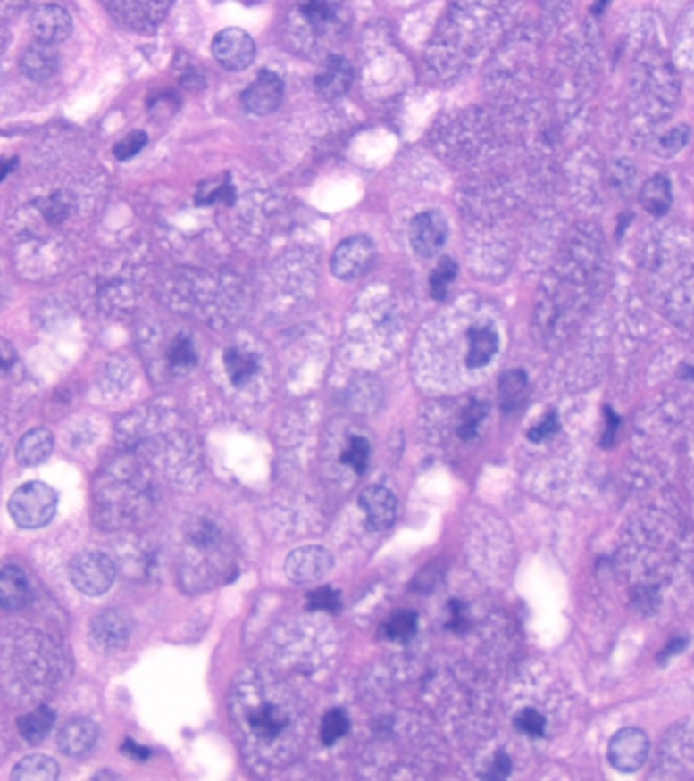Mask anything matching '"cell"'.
<instances>
[{"label": "cell", "instance_id": "13", "mask_svg": "<svg viewBox=\"0 0 694 781\" xmlns=\"http://www.w3.org/2000/svg\"><path fill=\"white\" fill-rule=\"evenodd\" d=\"M31 601V585L25 572L17 567L0 570V607L6 611H21Z\"/></svg>", "mask_w": 694, "mask_h": 781}, {"label": "cell", "instance_id": "12", "mask_svg": "<svg viewBox=\"0 0 694 781\" xmlns=\"http://www.w3.org/2000/svg\"><path fill=\"white\" fill-rule=\"evenodd\" d=\"M57 743L62 753L67 757H84L98 743V727H96L94 720L76 717L63 725L62 731H59Z\"/></svg>", "mask_w": 694, "mask_h": 781}, {"label": "cell", "instance_id": "40", "mask_svg": "<svg viewBox=\"0 0 694 781\" xmlns=\"http://www.w3.org/2000/svg\"><path fill=\"white\" fill-rule=\"evenodd\" d=\"M14 361H17V352H14L11 341L0 337V368L9 370L14 366Z\"/></svg>", "mask_w": 694, "mask_h": 781}, {"label": "cell", "instance_id": "19", "mask_svg": "<svg viewBox=\"0 0 694 781\" xmlns=\"http://www.w3.org/2000/svg\"><path fill=\"white\" fill-rule=\"evenodd\" d=\"M248 725H250V731L260 736V739H276V736L285 731V727L288 725V719L279 706L266 702V704H260L258 709H254L248 714Z\"/></svg>", "mask_w": 694, "mask_h": 781}, {"label": "cell", "instance_id": "5", "mask_svg": "<svg viewBox=\"0 0 694 781\" xmlns=\"http://www.w3.org/2000/svg\"><path fill=\"white\" fill-rule=\"evenodd\" d=\"M650 753V741L640 728H622L609 743V763L617 771L633 773L646 763Z\"/></svg>", "mask_w": 694, "mask_h": 781}, {"label": "cell", "instance_id": "38", "mask_svg": "<svg viewBox=\"0 0 694 781\" xmlns=\"http://www.w3.org/2000/svg\"><path fill=\"white\" fill-rule=\"evenodd\" d=\"M686 138H689V134H686L684 129H674V130H670L666 137L662 138V146L668 148L670 153H676V151H681V148L684 146Z\"/></svg>", "mask_w": 694, "mask_h": 781}, {"label": "cell", "instance_id": "20", "mask_svg": "<svg viewBox=\"0 0 694 781\" xmlns=\"http://www.w3.org/2000/svg\"><path fill=\"white\" fill-rule=\"evenodd\" d=\"M54 723H55L54 709H49V706H37L35 710L22 714V717L17 720V727L22 739L31 743V745H37V743H41L45 736L49 735Z\"/></svg>", "mask_w": 694, "mask_h": 781}, {"label": "cell", "instance_id": "24", "mask_svg": "<svg viewBox=\"0 0 694 781\" xmlns=\"http://www.w3.org/2000/svg\"><path fill=\"white\" fill-rule=\"evenodd\" d=\"M236 201V189L231 185L230 177H213L210 181H204L199 185L196 204L197 205H218L226 204L231 205Z\"/></svg>", "mask_w": 694, "mask_h": 781}, {"label": "cell", "instance_id": "4", "mask_svg": "<svg viewBox=\"0 0 694 781\" xmlns=\"http://www.w3.org/2000/svg\"><path fill=\"white\" fill-rule=\"evenodd\" d=\"M212 54L223 70L242 71L254 62L256 55V43L244 29L230 27L223 29L212 43Z\"/></svg>", "mask_w": 694, "mask_h": 781}, {"label": "cell", "instance_id": "26", "mask_svg": "<svg viewBox=\"0 0 694 781\" xmlns=\"http://www.w3.org/2000/svg\"><path fill=\"white\" fill-rule=\"evenodd\" d=\"M455 277H457V264H455L451 258H443L429 278L431 295L435 296L437 301H443L447 293H449V287L453 285Z\"/></svg>", "mask_w": 694, "mask_h": 781}, {"label": "cell", "instance_id": "3", "mask_svg": "<svg viewBox=\"0 0 694 781\" xmlns=\"http://www.w3.org/2000/svg\"><path fill=\"white\" fill-rule=\"evenodd\" d=\"M376 260V245L368 236H352L339 242L331 256V272L339 280H355L368 274Z\"/></svg>", "mask_w": 694, "mask_h": 781}, {"label": "cell", "instance_id": "2", "mask_svg": "<svg viewBox=\"0 0 694 781\" xmlns=\"http://www.w3.org/2000/svg\"><path fill=\"white\" fill-rule=\"evenodd\" d=\"M70 578L76 589L89 597H98L114 585V562L102 553H81L70 564Z\"/></svg>", "mask_w": 694, "mask_h": 781}, {"label": "cell", "instance_id": "18", "mask_svg": "<svg viewBox=\"0 0 694 781\" xmlns=\"http://www.w3.org/2000/svg\"><path fill=\"white\" fill-rule=\"evenodd\" d=\"M640 201L648 213H652L654 218H662L670 210V205H673V187H670L668 177L654 175L648 179L641 185Z\"/></svg>", "mask_w": 694, "mask_h": 781}, {"label": "cell", "instance_id": "32", "mask_svg": "<svg viewBox=\"0 0 694 781\" xmlns=\"http://www.w3.org/2000/svg\"><path fill=\"white\" fill-rule=\"evenodd\" d=\"M307 607L311 611L338 613L341 609V597L338 591L330 589V586H321V589H315L307 594Z\"/></svg>", "mask_w": 694, "mask_h": 781}, {"label": "cell", "instance_id": "7", "mask_svg": "<svg viewBox=\"0 0 694 781\" xmlns=\"http://www.w3.org/2000/svg\"><path fill=\"white\" fill-rule=\"evenodd\" d=\"M287 575L295 583H319L333 569V556L321 546H303L287 558Z\"/></svg>", "mask_w": 694, "mask_h": 781}, {"label": "cell", "instance_id": "14", "mask_svg": "<svg viewBox=\"0 0 694 781\" xmlns=\"http://www.w3.org/2000/svg\"><path fill=\"white\" fill-rule=\"evenodd\" d=\"M354 71L343 57H330V62L323 67V71L315 78V86L319 94L327 100H335L343 96L352 86Z\"/></svg>", "mask_w": 694, "mask_h": 781}, {"label": "cell", "instance_id": "8", "mask_svg": "<svg viewBox=\"0 0 694 781\" xmlns=\"http://www.w3.org/2000/svg\"><path fill=\"white\" fill-rule=\"evenodd\" d=\"M130 621L122 611L108 609L98 613L89 623V642L100 652H114L129 642Z\"/></svg>", "mask_w": 694, "mask_h": 781}, {"label": "cell", "instance_id": "42", "mask_svg": "<svg viewBox=\"0 0 694 781\" xmlns=\"http://www.w3.org/2000/svg\"><path fill=\"white\" fill-rule=\"evenodd\" d=\"M17 169V156H0V183Z\"/></svg>", "mask_w": 694, "mask_h": 781}, {"label": "cell", "instance_id": "28", "mask_svg": "<svg viewBox=\"0 0 694 781\" xmlns=\"http://www.w3.org/2000/svg\"><path fill=\"white\" fill-rule=\"evenodd\" d=\"M301 12L313 27H325L335 17V3L333 0H301Z\"/></svg>", "mask_w": 694, "mask_h": 781}, {"label": "cell", "instance_id": "23", "mask_svg": "<svg viewBox=\"0 0 694 781\" xmlns=\"http://www.w3.org/2000/svg\"><path fill=\"white\" fill-rule=\"evenodd\" d=\"M526 388H528V379L524 371L520 370L506 371L502 379H499V400H502V408L506 412L518 411L522 402L526 398Z\"/></svg>", "mask_w": 694, "mask_h": 781}, {"label": "cell", "instance_id": "36", "mask_svg": "<svg viewBox=\"0 0 694 781\" xmlns=\"http://www.w3.org/2000/svg\"><path fill=\"white\" fill-rule=\"evenodd\" d=\"M447 627L455 631V634H465L469 629L467 607L457 599H451L449 602V621H447Z\"/></svg>", "mask_w": 694, "mask_h": 781}, {"label": "cell", "instance_id": "33", "mask_svg": "<svg viewBox=\"0 0 694 781\" xmlns=\"http://www.w3.org/2000/svg\"><path fill=\"white\" fill-rule=\"evenodd\" d=\"M148 143L146 132L143 130H134L130 134H126L122 140H118L114 146V156L118 161H129L132 159L134 154H138Z\"/></svg>", "mask_w": 694, "mask_h": 781}, {"label": "cell", "instance_id": "9", "mask_svg": "<svg viewBox=\"0 0 694 781\" xmlns=\"http://www.w3.org/2000/svg\"><path fill=\"white\" fill-rule=\"evenodd\" d=\"M282 94H285L282 79L274 71L263 70L258 73V78L246 87V92L242 94V104L252 114L266 116L280 106Z\"/></svg>", "mask_w": 694, "mask_h": 781}, {"label": "cell", "instance_id": "31", "mask_svg": "<svg viewBox=\"0 0 694 781\" xmlns=\"http://www.w3.org/2000/svg\"><path fill=\"white\" fill-rule=\"evenodd\" d=\"M169 361H171V366H175V368H191V366H196L197 353H196V347H193L189 337H185V335H179V337L173 341V344H171V347H169Z\"/></svg>", "mask_w": 694, "mask_h": 781}, {"label": "cell", "instance_id": "11", "mask_svg": "<svg viewBox=\"0 0 694 781\" xmlns=\"http://www.w3.org/2000/svg\"><path fill=\"white\" fill-rule=\"evenodd\" d=\"M360 505L365 511V524L370 530H386L397 519L398 502L390 491L378 486H372L362 491Z\"/></svg>", "mask_w": 694, "mask_h": 781}, {"label": "cell", "instance_id": "41", "mask_svg": "<svg viewBox=\"0 0 694 781\" xmlns=\"http://www.w3.org/2000/svg\"><path fill=\"white\" fill-rule=\"evenodd\" d=\"M124 753H129L134 759H140V761H145V759H148V755H151V751H148L143 745H137V743H132V741H126L124 743Z\"/></svg>", "mask_w": 694, "mask_h": 781}, {"label": "cell", "instance_id": "43", "mask_svg": "<svg viewBox=\"0 0 694 781\" xmlns=\"http://www.w3.org/2000/svg\"><path fill=\"white\" fill-rule=\"evenodd\" d=\"M686 644H689V639H686V637H682V639H681V637L674 639V642L670 644V645H666V650H664V652L660 653V660H668L670 656H674V653L682 652Z\"/></svg>", "mask_w": 694, "mask_h": 781}, {"label": "cell", "instance_id": "34", "mask_svg": "<svg viewBox=\"0 0 694 781\" xmlns=\"http://www.w3.org/2000/svg\"><path fill=\"white\" fill-rule=\"evenodd\" d=\"M514 723H516L518 731H522L528 736H542L544 731H547V719H544L542 714L534 709L522 710Z\"/></svg>", "mask_w": 694, "mask_h": 781}, {"label": "cell", "instance_id": "6", "mask_svg": "<svg viewBox=\"0 0 694 781\" xmlns=\"http://www.w3.org/2000/svg\"><path fill=\"white\" fill-rule=\"evenodd\" d=\"M449 236V226L441 212H422L410 223V244L422 258H432L441 252Z\"/></svg>", "mask_w": 694, "mask_h": 781}, {"label": "cell", "instance_id": "37", "mask_svg": "<svg viewBox=\"0 0 694 781\" xmlns=\"http://www.w3.org/2000/svg\"><path fill=\"white\" fill-rule=\"evenodd\" d=\"M510 771H512V759L507 757L506 753H498V757L494 759V763H491V769L488 771V776H485V777H489V779H504V777L510 776Z\"/></svg>", "mask_w": 694, "mask_h": 781}, {"label": "cell", "instance_id": "17", "mask_svg": "<svg viewBox=\"0 0 694 781\" xmlns=\"http://www.w3.org/2000/svg\"><path fill=\"white\" fill-rule=\"evenodd\" d=\"M21 70L29 79L45 81L57 71V55L47 43H37L29 47L21 59Z\"/></svg>", "mask_w": 694, "mask_h": 781}, {"label": "cell", "instance_id": "35", "mask_svg": "<svg viewBox=\"0 0 694 781\" xmlns=\"http://www.w3.org/2000/svg\"><path fill=\"white\" fill-rule=\"evenodd\" d=\"M558 428H561V420H558V414L556 412H548L539 424H536L534 428H530L528 438L532 443L548 441V438H552V436L558 433Z\"/></svg>", "mask_w": 694, "mask_h": 781}, {"label": "cell", "instance_id": "25", "mask_svg": "<svg viewBox=\"0 0 694 781\" xmlns=\"http://www.w3.org/2000/svg\"><path fill=\"white\" fill-rule=\"evenodd\" d=\"M416 623H419V619H416L414 611H398L384 623L382 636L392 639V642L406 644L416 634Z\"/></svg>", "mask_w": 694, "mask_h": 781}, {"label": "cell", "instance_id": "16", "mask_svg": "<svg viewBox=\"0 0 694 781\" xmlns=\"http://www.w3.org/2000/svg\"><path fill=\"white\" fill-rule=\"evenodd\" d=\"M498 353V333L489 325L472 327L467 335V366L485 368Z\"/></svg>", "mask_w": 694, "mask_h": 781}, {"label": "cell", "instance_id": "1", "mask_svg": "<svg viewBox=\"0 0 694 781\" xmlns=\"http://www.w3.org/2000/svg\"><path fill=\"white\" fill-rule=\"evenodd\" d=\"M57 511V491L43 481H29L9 500V513L14 524L25 530L47 526Z\"/></svg>", "mask_w": 694, "mask_h": 781}, {"label": "cell", "instance_id": "10", "mask_svg": "<svg viewBox=\"0 0 694 781\" xmlns=\"http://www.w3.org/2000/svg\"><path fill=\"white\" fill-rule=\"evenodd\" d=\"M71 29L73 22L70 12L57 4L37 6L31 14V31L41 43H62L71 35Z\"/></svg>", "mask_w": 694, "mask_h": 781}, {"label": "cell", "instance_id": "29", "mask_svg": "<svg viewBox=\"0 0 694 781\" xmlns=\"http://www.w3.org/2000/svg\"><path fill=\"white\" fill-rule=\"evenodd\" d=\"M347 731H349V719L346 712L335 709L325 714L323 723H321V739H323L325 745H333V743L339 741Z\"/></svg>", "mask_w": 694, "mask_h": 781}, {"label": "cell", "instance_id": "22", "mask_svg": "<svg viewBox=\"0 0 694 781\" xmlns=\"http://www.w3.org/2000/svg\"><path fill=\"white\" fill-rule=\"evenodd\" d=\"M59 776V765L55 763V759H51L47 755H29L25 759H21L17 763V768L13 769V779L19 781H27V779H57Z\"/></svg>", "mask_w": 694, "mask_h": 781}, {"label": "cell", "instance_id": "21", "mask_svg": "<svg viewBox=\"0 0 694 781\" xmlns=\"http://www.w3.org/2000/svg\"><path fill=\"white\" fill-rule=\"evenodd\" d=\"M223 366H226L230 382L236 388H242L258 371V360L256 355L244 352V349L228 347L226 353H223Z\"/></svg>", "mask_w": 694, "mask_h": 781}, {"label": "cell", "instance_id": "39", "mask_svg": "<svg viewBox=\"0 0 694 781\" xmlns=\"http://www.w3.org/2000/svg\"><path fill=\"white\" fill-rule=\"evenodd\" d=\"M606 419H607V428H606V433H603L601 445L603 446H611V445H614V441H615V433H617V427H619V416L614 411H611V408H606Z\"/></svg>", "mask_w": 694, "mask_h": 781}, {"label": "cell", "instance_id": "15", "mask_svg": "<svg viewBox=\"0 0 694 781\" xmlns=\"http://www.w3.org/2000/svg\"><path fill=\"white\" fill-rule=\"evenodd\" d=\"M51 453H54V435L49 428L39 427L22 435L14 455L22 467H37L45 463Z\"/></svg>", "mask_w": 694, "mask_h": 781}, {"label": "cell", "instance_id": "27", "mask_svg": "<svg viewBox=\"0 0 694 781\" xmlns=\"http://www.w3.org/2000/svg\"><path fill=\"white\" fill-rule=\"evenodd\" d=\"M341 461L352 467L357 475H364L370 461V443L364 436H352L349 438L347 449L343 451Z\"/></svg>", "mask_w": 694, "mask_h": 781}, {"label": "cell", "instance_id": "30", "mask_svg": "<svg viewBox=\"0 0 694 781\" xmlns=\"http://www.w3.org/2000/svg\"><path fill=\"white\" fill-rule=\"evenodd\" d=\"M485 414H488V404H485V402H472V404L465 408L457 430L463 441H473L477 435V428H480L481 420L485 419Z\"/></svg>", "mask_w": 694, "mask_h": 781}, {"label": "cell", "instance_id": "44", "mask_svg": "<svg viewBox=\"0 0 694 781\" xmlns=\"http://www.w3.org/2000/svg\"><path fill=\"white\" fill-rule=\"evenodd\" d=\"M607 3H609V0H597V4H595V9H593V11H595V12H601V11L607 6Z\"/></svg>", "mask_w": 694, "mask_h": 781}]
</instances>
